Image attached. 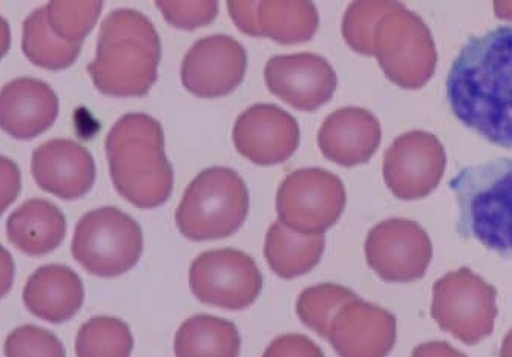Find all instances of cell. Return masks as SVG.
I'll list each match as a JSON object with an SVG mask.
<instances>
[{
	"label": "cell",
	"instance_id": "obj_25",
	"mask_svg": "<svg viewBox=\"0 0 512 357\" xmlns=\"http://www.w3.org/2000/svg\"><path fill=\"white\" fill-rule=\"evenodd\" d=\"M22 51L33 65L48 71H63L76 63L82 43L60 39L46 19V8H39L23 22Z\"/></svg>",
	"mask_w": 512,
	"mask_h": 357
},
{
	"label": "cell",
	"instance_id": "obj_9",
	"mask_svg": "<svg viewBox=\"0 0 512 357\" xmlns=\"http://www.w3.org/2000/svg\"><path fill=\"white\" fill-rule=\"evenodd\" d=\"M347 203L344 183L319 168L293 171L276 195V212L284 226L304 235H324L332 229Z\"/></svg>",
	"mask_w": 512,
	"mask_h": 357
},
{
	"label": "cell",
	"instance_id": "obj_31",
	"mask_svg": "<svg viewBox=\"0 0 512 357\" xmlns=\"http://www.w3.org/2000/svg\"><path fill=\"white\" fill-rule=\"evenodd\" d=\"M166 22L178 30L194 31L211 25L218 16V4L215 0H192V2H175V0H158L155 2Z\"/></svg>",
	"mask_w": 512,
	"mask_h": 357
},
{
	"label": "cell",
	"instance_id": "obj_15",
	"mask_svg": "<svg viewBox=\"0 0 512 357\" xmlns=\"http://www.w3.org/2000/svg\"><path fill=\"white\" fill-rule=\"evenodd\" d=\"M227 10L247 36L269 37L281 45L309 42L318 33V10L309 0H232Z\"/></svg>",
	"mask_w": 512,
	"mask_h": 357
},
{
	"label": "cell",
	"instance_id": "obj_27",
	"mask_svg": "<svg viewBox=\"0 0 512 357\" xmlns=\"http://www.w3.org/2000/svg\"><path fill=\"white\" fill-rule=\"evenodd\" d=\"M358 298L352 290L338 284H319L304 290L296 302L302 324L327 339L330 322L345 302Z\"/></svg>",
	"mask_w": 512,
	"mask_h": 357
},
{
	"label": "cell",
	"instance_id": "obj_37",
	"mask_svg": "<svg viewBox=\"0 0 512 357\" xmlns=\"http://www.w3.org/2000/svg\"><path fill=\"white\" fill-rule=\"evenodd\" d=\"M500 356L512 357V330L506 335L503 341L502 348H500Z\"/></svg>",
	"mask_w": 512,
	"mask_h": 357
},
{
	"label": "cell",
	"instance_id": "obj_28",
	"mask_svg": "<svg viewBox=\"0 0 512 357\" xmlns=\"http://www.w3.org/2000/svg\"><path fill=\"white\" fill-rule=\"evenodd\" d=\"M46 19L51 30L66 42L82 43L83 39L94 30L103 4L97 0H82V2H65L54 0L46 5Z\"/></svg>",
	"mask_w": 512,
	"mask_h": 357
},
{
	"label": "cell",
	"instance_id": "obj_33",
	"mask_svg": "<svg viewBox=\"0 0 512 357\" xmlns=\"http://www.w3.org/2000/svg\"><path fill=\"white\" fill-rule=\"evenodd\" d=\"M264 356H322L321 348L309 338L299 335L281 336L267 348Z\"/></svg>",
	"mask_w": 512,
	"mask_h": 357
},
{
	"label": "cell",
	"instance_id": "obj_19",
	"mask_svg": "<svg viewBox=\"0 0 512 357\" xmlns=\"http://www.w3.org/2000/svg\"><path fill=\"white\" fill-rule=\"evenodd\" d=\"M59 117V97L48 83L20 77L0 89V129L16 140H33Z\"/></svg>",
	"mask_w": 512,
	"mask_h": 357
},
{
	"label": "cell",
	"instance_id": "obj_30",
	"mask_svg": "<svg viewBox=\"0 0 512 357\" xmlns=\"http://www.w3.org/2000/svg\"><path fill=\"white\" fill-rule=\"evenodd\" d=\"M5 356H66L60 339L50 331L34 325H25L14 330L5 342Z\"/></svg>",
	"mask_w": 512,
	"mask_h": 357
},
{
	"label": "cell",
	"instance_id": "obj_7",
	"mask_svg": "<svg viewBox=\"0 0 512 357\" xmlns=\"http://www.w3.org/2000/svg\"><path fill=\"white\" fill-rule=\"evenodd\" d=\"M71 252L91 275L117 278L134 269L142 256V227L117 207L91 210L77 223Z\"/></svg>",
	"mask_w": 512,
	"mask_h": 357
},
{
	"label": "cell",
	"instance_id": "obj_35",
	"mask_svg": "<svg viewBox=\"0 0 512 357\" xmlns=\"http://www.w3.org/2000/svg\"><path fill=\"white\" fill-rule=\"evenodd\" d=\"M11 48V28L7 19L0 16V62L7 56Z\"/></svg>",
	"mask_w": 512,
	"mask_h": 357
},
{
	"label": "cell",
	"instance_id": "obj_14",
	"mask_svg": "<svg viewBox=\"0 0 512 357\" xmlns=\"http://www.w3.org/2000/svg\"><path fill=\"white\" fill-rule=\"evenodd\" d=\"M264 80L273 95L302 112L327 105L338 88L333 66L313 53L272 57L264 68Z\"/></svg>",
	"mask_w": 512,
	"mask_h": 357
},
{
	"label": "cell",
	"instance_id": "obj_29",
	"mask_svg": "<svg viewBox=\"0 0 512 357\" xmlns=\"http://www.w3.org/2000/svg\"><path fill=\"white\" fill-rule=\"evenodd\" d=\"M398 2L390 0H359L353 2L342 19V36L355 53L362 56L373 54V36L378 20Z\"/></svg>",
	"mask_w": 512,
	"mask_h": 357
},
{
	"label": "cell",
	"instance_id": "obj_18",
	"mask_svg": "<svg viewBox=\"0 0 512 357\" xmlns=\"http://www.w3.org/2000/svg\"><path fill=\"white\" fill-rule=\"evenodd\" d=\"M31 174L37 186L60 200L85 197L96 183V163L91 152L76 141L57 138L33 152Z\"/></svg>",
	"mask_w": 512,
	"mask_h": 357
},
{
	"label": "cell",
	"instance_id": "obj_20",
	"mask_svg": "<svg viewBox=\"0 0 512 357\" xmlns=\"http://www.w3.org/2000/svg\"><path fill=\"white\" fill-rule=\"evenodd\" d=\"M382 131L378 118L364 108L338 109L322 123L318 145L327 160L342 168L365 164L378 151Z\"/></svg>",
	"mask_w": 512,
	"mask_h": 357
},
{
	"label": "cell",
	"instance_id": "obj_8",
	"mask_svg": "<svg viewBox=\"0 0 512 357\" xmlns=\"http://www.w3.org/2000/svg\"><path fill=\"white\" fill-rule=\"evenodd\" d=\"M497 295L494 285L462 267L434 282L431 316L463 344L477 345L493 335L499 315Z\"/></svg>",
	"mask_w": 512,
	"mask_h": 357
},
{
	"label": "cell",
	"instance_id": "obj_24",
	"mask_svg": "<svg viewBox=\"0 0 512 357\" xmlns=\"http://www.w3.org/2000/svg\"><path fill=\"white\" fill-rule=\"evenodd\" d=\"M174 350L178 357H235L241 350L240 333L226 319L195 315L178 328Z\"/></svg>",
	"mask_w": 512,
	"mask_h": 357
},
{
	"label": "cell",
	"instance_id": "obj_26",
	"mask_svg": "<svg viewBox=\"0 0 512 357\" xmlns=\"http://www.w3.org/2000/svg\"><path fill=\"white\" fill-rule=\"evenodd\" d=\"M134 350L131 328L122 319L97 316L82 325L76 339L79 357H128Z\"/></svg>",
	"mask_w": 512,
	"mask_h": 357
},
{
	"label": "cell",
	"instance_id": "obj_2",
	"mask_svg": "<svg viewBox=\"0 0 512 357\" xmlns=\"http://www.w3.org/2000/svg\"><path fill=\"white\" fill-rule=\"evenodd\" d=\"M161 42L140 11H112L103 20L96 59L88 73L97 91L111 97H145L158 79Z\"/></svg>",
	"mask_w": 512,
	"mask_h": 357
},
{
	"label": "cell",
	"instance_id": "obj_17",
	"mask_svg": "<svg viewBox=\"0 0 512 357\" xmlns=\"http://www.w3.org/2000/svg\"><path fill=\"white\" fill-rule=\"evenodd\" d=\"M396 327V318L390 312L355 298L333 316L327 341L339 356L384 357L396 344Z\"/></svg>",
	"mask_w": 512,
	"mask_h": 357
},
{
	"label": "cell",
	"instance_id": "obj_22",
	"mask_svg": "<svg viewBox=\"0 0 512 357\" xmlns=\"http://www.w3.org/2000/svg\"><path fill=\"white\" fill-rule=\"evenodd\" d=\"M7 236L25 255H50L65 240V213L50 201L40 198L27 201L8 218Z\"/></svg>",
	"mask_w": 512,
	"mask_h": 357
},
{
	"label": "cell",
	"instance_id": "obj_13",
	"mask_svg": "<svg viewBox=\"0 0 512 357\" xmlns=\"http://www.w3.org/2000/svg\"><path fill=\"white\" fill-rule=\"evenodd\" d=\"M247 53L234 37L215 34L198 40L181 65V83L201 99L232 94L243 83Z\"/></svg>",
	"mask_w": 512,
	"mask_h": 357
},
{
	"label": "cell",
	"instance_id": "obj_10",
	"mask_svg": "<svg viewBox=\"0 0 512 357\" xmlns=\"http://www.w3.org/2000/svg\"><path fill=\"white\" fill-rule=\"evenodd\" d=\"M189 285L203 304L241 312L260 296L263 275L252 256L240 250H211L192 263Z\"/></svg>",
	"mask_w": 512,
	"mask_h": 357
},
{
	"label": "cell",
	"instance_id": "obj_16",
	"mask_svg": "<svg viewBox=\"0 0 512 357\" xmlns=\"http://www.w3.org/2000/svg\"><path fill=\"white\" fill-rule=\"evenodd\" d=\"M301 132L295 118L275 105L250 106L237 118L234 143L243 157L258 166L289 160L299 146Z\"/></svg>",
	"mask_w": 512,
	"mask_h": 357
},
{
	"label": "cell",
	"instance_id": "obj_4",
	"mask_svg": "<svg viewBox=\"0 0 512 357\" xmlns=\"http://www.w3.org/2000/svg\"><path fill=\"white\" fill-rule=\"evenodd\" d=\"M459 207L457 233L512 259V160L497 158L460 169L450 181Z\"/></svg>",
	"mask_w": 512,
	"mask_h": 357
},
{
	"label": "cell",
	"instance_id": "obj_36",
	"mask_svg": "<svg viewBox=\"0 0 512 357\" xmlns=\"http://www.w3.org/2000/svg\"><path fill=\"white\" fill-rule=\"evenodd\" d=\"M494 13L500 19L512 20V2H494Z\"/></svg>",
	"mask_w": 512,
	"mask_h": 357
},
{
	"label": "cell",
	"instance_id": "obj_32",
	"mask_svg": "<svg viewBox=\"0 0 512 357\" xmlns=\"http://www.w3.org/2000/svg\"><path fill=\"white\" fill-rule=\"evenodd\" d=\"M22 189V175L19 166L11 158L0 155V215L19 197Z\"/></svg>",
	"mask_w": 512,
	"mask_h": 357
},
{
	"label": "cell",
	"instance_id": "obj_23",
	"mask_svg": "<svg viewBox=\"0 0 512 357\" xmlns=\"http://www.w3.org/2000/svg\"><path fill=\"white\" fill-rule=\"evenodd\" d=\"M325 250L324 235H304L276 221L270 226L264 256L275 275L295 279L312 272Z\"/></svg>",
	"mask_w": 512,
	"mask_h": 357
},
{
	"label": "cell",
	"instance_id": "obj_3",
	"mask_svg": "<svg viewBox=\"0 0 512 357\" xmlns=\"http://www.w3.org/2000/svg\"><path fill=\"white\" fill-rule=\"evenodd\" d=\"M115 189L138 209L163 206L174 189V171L166 157L165 132L151 115L126 114L105 141Z\"/></svg>",
	"mask_w": 512,
	"mask_h": 357
},
{
	"label": "cell",
	"instance_id": "obj_34",
	"mask_svg": "<svg viewBox=\"0 0 512 357\" xmlns=\"http://www.w3.org/2000/svg\"><path fill=\"white\" fill-rule=\"evenodd\" d=\"M14 275H16V266L11 253L0 244V299L10 293L13 289Z\"/></svg>",
	"mask_w": 512,
	"mask_h": 357
},
{
	"label": "cell",
	"instance_id": "obj_6",
	"mask_svg": "<svg viewBox=\"0 0 512 357\" xmlns=\"http://www.w3.org/2000/svg\"><path fill=\"white\" fill-rule=\"evenodd\" d=\"M373 54L387 79L399 88H424L436 71L437 50L430 28L399 2L376 23Z\"/></svg>",
	"mask_w": 512,
	"mask_h": 357
},
{
	"label": "cell",
	"instance_id": "obj_1",
	"mask_svg": "<svg viewBox=\"0 0 512 357\" xmlns=\"http://www.w3.org/2000/svg\"><path fill=\"white\" fill-rule=\"evenodd\" d=\"M447 100L462 125L512 149V27L471 37L462 46L448 74Z\"/></svg>",
	"mask_w": 512,
	"mask_h": 357
},
{
	"label": "cell",
	"instance_id": "obj_5",
	"mask_svg": "<svg viewBox=\"0 0 512 357\" xmlns=\"http://www.w3.org/2000/svg\"><path fill=\"white\" fill-rule=\"evenodd\" d=\"M249 213L243 178L229 168H209L189 184L175 212L181 235L195 243L217 241L237 233Z\"/></svg>",
	"mask_w": 512,
	"mask_h": 357
},
{
	"label": "cell",
	"instance_id": "obj_21",
	"mask_svg": "<svg viewBox=\"0 0 512 357\" xmlns=\"http://www.w3.org/2000/svg\"><path fill=\"white\" fill-rule=\"evenodd\" d=\"M23 302L31 315L50 324H63L83 307L85 287L73 269L50 264L30 276L23 289Z\"/></svg>",
	"mask_w": 512,
	"mask_h": 357
},
{
	"label": "cell",
	"instance_id": "obj_11",
	"mask_svg": "<svg viewBox=\"0 0 512 357\" xmlns=\"http://www.w3.org/2000/svg\"><path fill=\"white\" fill-rule=\"evenodd\" d=\"M365 258L382 281L405 284L424 278L433 258V244L421 224L391 218L368 233Z\"/></svg>",
	"mask_w": 512,
	"mask_h": 357
},
{
	"label": "cell",
	"instance_id": "obj_12",
	"mask_svg": "<svg viewBox=\"0 0 512 357\" xmlns=\"http://www.w3.org/2000/svg\"><path fill=\"white\" fill-rule=\"evenodd\" d=\"M447 154L436 135L410 131L393 141L384 155V180L399 200H422L444 178Z\"/></svg>",
	"mask_w": 512,
	"mask_h": 357
}]
</instances>
